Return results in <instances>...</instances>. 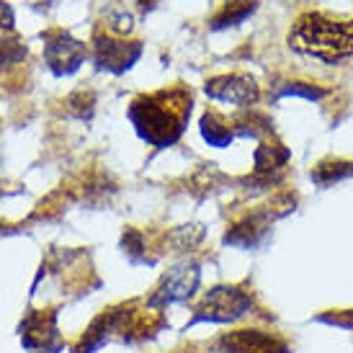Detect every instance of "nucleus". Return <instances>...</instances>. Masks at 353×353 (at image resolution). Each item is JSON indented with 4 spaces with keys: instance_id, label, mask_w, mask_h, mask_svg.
<instances>
[{
    "instance_id": "f03ea898",
    "label": "nucleus",
    "mask_w": 353,
    "mask_h": 353,
    "mask_svg": "<svg viewBox=\"0 0 353 353\" xmlns=\"http://www.w3.org/2000/svg\"><path fill=\"white\" fill-rule=\"evenodd\" d=\"M289 44L307 57L335 65L353 54V21H335L325 13H304L289 34Z\"/></svg>"
},
{
    "instance_id": "7ed1b4c3",
    "label": "nucleus",
    "mask_w": 353,
    "mask_h": 353,
    "mask_svg": "<svg viewBox=\"0 0 353 353\" xmlns=\"http://www.w3.org/2000/svg\"><path fill=\"white\" fill-rule=\"evenodd\" d=\"M250 307H253V296L248 294V292L237 289V286H214L196 304V312H194L191 325L232 323V320H240L243 314L250 312Z\"/></svg>"
},
{
    "instance_id": "9b49d317",
    "label": "nucleus",
    "mask_w": 353,
    "mask_h": 353,
    "mask_svg": "<svg viewBox=\"0 0 353 353\" xmlns=\"http://www.w3.org/2000/svg\"><path fill=\"white\" fill-rule=\"evenodd\" d=\"M201 134L214 148H225L227 142L232 139V132L227 127L225 117H219L216 111H206V117L201 119Z\"/></svg>"
},
{
    "instance_id": "0eeeda50",
    "label": "nucleus",
    "mask_w": 353,
    "mask_h": 353,
    "mask_svg": "<svg viewBox=\"0 0 353 353\" xmlns=\"http://www.w3.org/2000/svg\"><path fill=\"white\" fill-rule=\"evenodd\" d=\"M44 57L50 62V68L57 75H70L80 68V62L85 59V44L70 39L65 31H50L47 34V47Z\"/></svg>"
},
{
    "instance_id": "1a4fd4ad",
    "label": "nucleus",
    "mask_w": 353,
    "mask_h": 353,
    "mask_svg": "<svg viewBox=\"0 0 353 353\" xmlns=\"http://www.w3.org/2000/svg\"><path fill=\"white\" fill-rule=\"evenodd\" d=\"M137 41H114V39H96V62L99 68L111 70V72H124L129 70L139 57Z\"/></svg>"
},
{
    "instance_id": "f257e3e1",
    "label": "nucleus",
    "mask_w": 353,
    "mask_h": 353,
    "mask_svg": "<svg viewBox=\"0 0 353 353\" xmlns=\"http://www.w3.org/2000/svg\"><path fill=\"white\" fill-rule=\"evenodd\" d=\"M188 114H191V93L183 88L139 96L129 106V119L137 134L155 148H168L183 134Z\"/></svg>"
},
{
    "instance_id": "9d476101",
    "label": "nucleus",
    "mask_w": 353,
    "mask_h": 353,
    "mask_svg": "<svg viewBox=\"0 0 353 353\" xmlns=\"http://www.w3.org/2000/svg\"><path fill=\"white\" fill-rule=\"evenodd\" d=\"M255 10V0H230L225 8L219 10L212 21V29H225V26H235L243 19H248Z\"/></svg>"
},
{
    "instance_id": "423d86ee",
    "label": "nucleus",
    "mask_w": 353,
    "mask_h": 353,
    "mask_svg": "<svg viewBox=\"0 0 353 353\" xmlns=\"http://www.w3.org/2000/svg\"><path fill=\"white\" fill-rule=\"evenodd\" d=\"M216 353H289L281 335L268 330H235L216 341Z\"/></svg>"
},
{
    "instance_id": "4468645a",
    "label": "nucleus",
    "mask_w": 353,
    "mask_h": 353,
    "mask_svg": "<svg viewBox=\"0 0 353 353\" xmlns=\"http://www.w3.org/2000/svg\"><path fill=\"white\" fill-rule=\"evenodd\" d=\"M142 3H145V6H148V0H142Z\"/></svg>"
},
{
    "instance_id": "20e7f679",
    "label": "nucleus",
    "mask_w": 353,
    "mask_h": 353,
    "mask_svg": "<svg viewBox=\"0 0 353 353\" xmlns=\"http://www.w3.org/2000/svg\"><path fill=\"white\" fill-rule=\"evenodd\" d=\"M21 345L29 353H59L65 348V341L57 330V312L52 310H34L23 317L19 327Z\"/></svg>"
},
{
    "instance_id": "6e6552de",
    "label": "nucleus",
    "mask_w": 353,
    "mask_h": 353,
    "mask_svg": "<svg viewBox=\"0 0 353 353\" xmlns=\"http://www.w3.org/2000/svg\"><path fill=\"white\" fill-rule=\"evenodd\" d=\"M206 96L235 106H250L258 101V85L248 75H219L206 83Z\"/></svg>"
},
{
    "instance_id": "39448f33",
    "label": "nucleus",
    "mask_w": 353,
    "mask_h": 353,
    "mask_svg": "<svg viewBox=\"0 0 353 353\" xmlns=\"http://www.w3.org/2000/svg\"><path fill=\"white\" fill-rule=\"evenodd\" d=\"M199 286V265H176L173 271H168L163 276L160 286L155 289V294L150 296V307L157 310V307H168V304L176 302H186L188 296H194Z\"/></svg>"
},
{
    "instance_id": "ddd939ff",
    "label": "nucleus",
    "mask_w": 353,
    "mask_h": 353,
    "mask_svg": "<svg viewBox=\"0 0 353 353\" xmlns=\"http://www.w3.org/2000/svg\"><path fill=\"white\" fill-rule=\"evenodd\" d=\"M0 26H6V29H10V26H13L10 8H8V6H3V3H0Z\"/></svg>"
},
{
    "instance_id": "f8f14e48",
    "label": "nucleus",
    "mask_w": 353,
    "mask_h": 353,
    "mask_svg": "<svg viewBox=\"0 0 353 353\" xmlns=\"http://www.w3.org/2000/svg\"><path fill=\"white\" fill-rule=\"evenodd\" d=\"M26 54V47H19V41H6L0 37V68L8 62H19Z\"/></svg>"
}]
</instances>
